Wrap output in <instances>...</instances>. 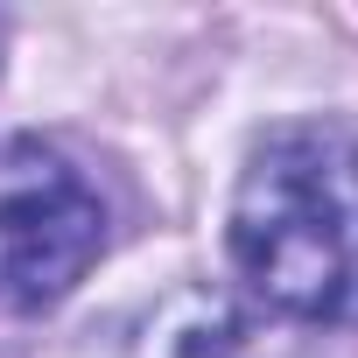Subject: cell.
<instances>
[{"label":"cell","mask_w":358,"mask_h":358,"mask_svg":"<svg viewBox=\"0 0 358 358\" xmlns=\"http://www.w3.org/2000/svg\"><path fill=\"white\" fill-rule=\"evenodd\" d=\"M99 253L106 204L92 176L36 134H0V309L64 302Z\"/></svg>","instance_id":"7a4b0ae2"},{"label":"cell","mask_w":358,"mask_h":358,"mask_svg":"<svg viewBox=\"0 0 358 358\" xmlns=\"http://www.w3.org/2000/svg\"><path fill=\"white\" fill-rule=\"evenodd\" d=\"M141 358H260V351H253V330L218 295H176L148 323Z\"/></svg>","instance_id":"3957f363"},{"label":"cell","mask_w":358,"mask_h":358,"mask_svg":"<svg viewBox=\"0 0 358 358\" xmlns=\"http://www.w3.org/2000/svg\"><path fill=\"white\" fill-rule=\"evenodd\" d=\"M239 288L309 330H358V127L295 120L246 148L225 204Z\"/></svg>","instance_id":"6da1fadb"}]
</instances>
